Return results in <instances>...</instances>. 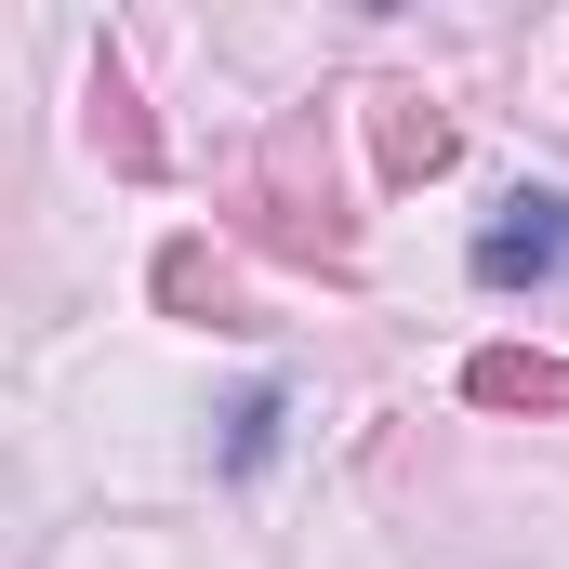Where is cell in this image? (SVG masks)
Segmentation results:
<instances>
[{
	"instance_id": "cell-1",
	"label": "cell",
	"mask_w": 569,
	"mask_h": 569,
	"mask_svg": "<svg viewBox=\"0 0 569 569\" xmlns=\"http://www.w3.org/2000/svg\"><path fill=\"white\" fill-rule=\"evenodd\" d=\"M252 199H266V252L291 266H358V226H345V199H331V159H318V120H279L266 133V172H252Z\"/></svg>"
},
{
	"instance_id": "cell-2",
	"label": "cell",
	"mask_w": 569,
	"mask_h": 569,
	"mask_svg": "<svg viewBox=\"0 0 569 569\" xmlns=\"http://www.w3.org/2000/svg\"><path fill=\"white\" fill-rule=\"evenodd\" d=\"M463 266H477V291H557L569 279V186H503Z\"/></svg>"
},
{
	"instance_id": "cell-3",
	"label": "cell",
	"mask_w": 569,
	"mask_h": 569,
	"mask_svg": "<svg viewBox=\"0 0 569 569\" xmlns=\"http://www.w3.org/2000/svg\"><path fill=\"white\" fill-rule=\"evenodd\" d=\"M463 398H477V411H569V358H530V345H477V358H463Z\"/></svg>"
},
{
	"instance_id": "cell-4",
	"label": "cell",
	"mask_w": 569,
	"mask_h": 569,
	"mask_svg": "<svg viewBox=\"0 0 569 569\" xmlns=\"http://www.w3.org/2000/svg\"><path fill=\"white\" fill-rule=\"evenodd\" d=\"M371 146H385V186L450 172V120H437V93H385V107H371Z\"/></svg>"
},
{
	"instance_id": "cell-5",
	"label": "cell",
	"mask_w": 569,
	"mask_h": 569,
	"mask_svg": "<svg viewBox=\"0 0 569 569\" xmlns=\"http://www.w3.org/2000/svg\"><path fill=\"white\" fill-rule=\"evenodd\" d=\"M93 146H107L120 172H159V133H146V107H133V67H120V53L93 67Z\"/></svg>"
},
{
	"instance_id": "cell-6",
	"label": "cell",
	"mask_w": 569,
	"mask_h": 569,
	"mask_svg": "<svg viewBox=\"0 0 569 569\" xmlns=\"http://www.w3.org/2000/svg\"><path fill=\"white\" fill-rule=\"evenodd\" d=\"M279 425H291V398H279V385H252V398L226 411V437H212V463H226V477H266V450H279Z\"/></svg>"
},
{
	"instance_id": "cell-7",
	"label": "cell",
	"mask_w": 569,
	"mask_h": 569,
	"mask_svg": "<svg viewBox=\"0 0 569 569\" xmlns=\"http://www.w3.org/2000/svg\"><path fill=\"white\" fill-rule=\"evenodd\" d=\"M159 305H186V318L212 305V318H226V266H212L199 239H172V252H159Z\"/></svg>"
}]
</instances>
